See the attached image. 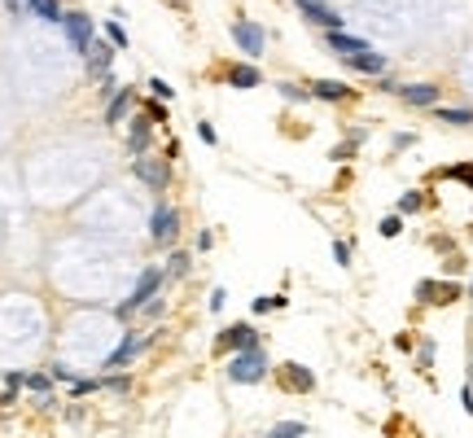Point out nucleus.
<instances>
[{
	"mask_svg": "<svg viewBox=\"0 0 473 438\" xmlns=\"http://www.w3.org/2000/svg\"><path fill=\"white\" fill-rule=\"evenodd\" d=\"M263 377H268V355L259 346L254 351H237L233 364H228V381H237V386H254Z\"/></svg>",
	"mask_w": 473,
	"mask_h": 438,
	"instance_id": "nucleus-1",
	"label": "nucleus"
},
{
	"mask_svg": "<svg viewBox=\"0 0 473 438\" xmlns=\"http://www.w3.org/2000/svg\"><path fill=\"white\" fill-rule=\"evenodd\" d=\"M158 285H162V268H145V272H140V281H136V289L127 294V302L114 307V316H119V320H132V316L140 312V307L158 294Z\"/></svg>",
	"mask_w": 473,
	"mask_h": 438,
	"instance_id": "nucleus-2",
	"label": "nucleus"
},
{
	"mask_svg": "<svg viewBox=\"0 0 473 438\" xmlns=\"http://www.w3.org/2000/svg\"><path fill=\"white\" fill-rule=\"evenodd\" d=\"M61 27H66V40L75 44V53H88L92 48V18L88 13H79V9L61 13Z\"/></svg>",
	"mask_w": 473,
	"mask_h": 438,
	"instance_id": "nucleus-3",
	"label": "nucleus"
},
{
	"mask_svg": "<svg viewBox=\"0 0 473 438\" xmlns=\"http://www.w3.org/2000/svg\"><path fill=\"white\" fill-rule=\"evenodd\" d=\"M259 346V333L250 329V324H228V329L215 337V351L228 355V351H254Z\"/></svg>",
	"mask_w": 473,
	"mask_h": 438,
	"instance_id": "nucleus-4",
	"label": "nucleus"
},
{
	"mask_svg": "<svg viewBox=\"0 0 473 438\" xmlns=\"http://www.w3.org/2000/svg\"><path fill=\"white\" fill-rule=\"evenodd\" d=\"M175 233H180V215L171 206L154 210V246H175Z\"/></svg>",
	"mask_w": 473,
	"mask_h": 438,
	"instance_id": "nucleus-5",
	"label": "nucleus"
},
{
	"mask_svg": "<svg viewBox=\"0 0 473 438\" xmlns=\"http://www.w3.org/2000/svg\"><path fill=\"white\" fill-rule=\"evenodd\" d=\"M298 9H303V18H307V22L324 27V36H333V31H342V18H337L333 9H324L320 0H298Z\"/></svg>",
	"mask_w": 473,
	"mask_h": 438,
	"instance_id": "nucleus-6",
	"label": "nucleus"
},
{
	"mask_svg": "<svg viewBox=\"0 0 473 438\" xmlns=\"http://www.w3.org/2000/svg\"><path fill=\"white\" fill-rule=\"evenodd\" d=\"M233 40H237V48H241L246 57H259V53H263V27H259V22H237V27H233Z\"/></svg>",
	"mask_w": 473,
	"mask_h": 438,
	"instance_id": "nucleus-7",
	"label": "nucleus"
},
{
	"mask_svg": "<svg viewBox=\"0 0 473 438\" xmlns=\"http://www.w3.org/2000/svg\"><path fill=\"white\" fill-rule=\"evenodd\" d=\"M324 44H329L337 57H355V53H368V40H360V36H347V31H333V36H324Z\"/></svg>",
	"mask_w": 473,
	"mask_h": 438,
	"instance_id": "nucleus-8",
	"label": "nucleus"
},
{
	"mask_svg": "<svg viewBox=\"0 0 473 438\" xmlns=\"http://www.w3.org/2000/svg\"><path fill=\"white\" fill-rule=\"evenodd\" d=\"M416 298L421 302H451V298H460V285H438V281H421L416 285Z\"/></svg>",
	"mask_w": 473,
	"mask_h": 438,
	"instance_id": "nucleus-9",
	"label": "nucleus"
},
{
	"mask_svg": "<svg viewBox=\"0 0 473 438\" xmlns=\"http://www.w3.org/2000/svg\"><path fill=\"white\" fill-rule=\"evenodd\" d=\"M140 351H145V342H140V337H136V333H127V337H123V342H119V346H114V351H110V360H105V364H110V368H123L127 360H136V355H140Z\"/></svg>",
	"mask_w": 473,
	"mask_h": 438,
	"instance_id": "nucleus-10",
	"label": "nucleus"
},
{
	"mask_svg": "<svg viewBox=\"0 0 473 438\" xmlns=\"http://www.w3.org/2000/svg\"><path fill=\"white\" fill-rule=\"evenodd\" d=\"M281 377H285V386L289 390H316V377H312V368H303V364H285L281 368Z\"/></svg>",
	"mask_w": 473,
	"mask_h": 438,
	"instance_id": "nucleus-11",
	"label": "nucleus"
},
{
	"mask_svg": "<svg viewBox=\"0 0 473 438\" xmlns=\"http://www.w3.org/2000/svg\"><path fill=\"white\" fill-rule=\"evenodd\" d=\"M347 66H351V71H360V75H381V71H386V57L377 53V48H368V53L347 57Z\"/></svg>",
	"mask_w": 473,
	"mask_h": 438,
	"instance_id": "nucleus-12",
	"label": "nucleus"
},
{
	"mask_svg": "<svg viewBox=\"0 0 473 438\" xmlns=\"http://www.w3.org/2000/svg\"><path fill=\"white\" fill-rule=\"evenodd\" d=\"M312 96H320V101H347V96H355V92L347 84H337V79H316Z\"/></svg>",
	"mask_w": 473,
	"mask_h": 438,
	"instance_id": "nucleus-13",
	"label": "nucleus"
},
{
	"mask_svg": "<svg viewBox=\"0 0 473 438\" xmlns=\"http://www.w3.org/2000/svg\"><path fill=\"white\" fill-rule=\"evenodd\" d=\"M399 92H403L407 105H434V101H438V88H434V84H403Z\"/></svg>",
	"mask_w": 473,
	"mask_h": 438,
	"instance_id": "nucleus-14",
	"label": "nucleus"
},
{
	"mask_svg": "<svg viewBox=\"0 0 473 438\" xmlns=\"http://www.w3.org/2000/svg\"><path fill=\"white\" fill-rule=\"evenodd\" d=\"M110 57H114V44H110V40H92V48H88V66H92V75H105Z\"/></svg>",
	"mask_w": 473,
	"mask_h": 438,
	"instance_id": "nucleus-15",
	"label": "nucleus"
},
{
	"mask_svg": "<svg viewBox=\"0 0 473 438\" xmlns=\"http://www.w3.org/2000/svg\"><path fill=\"white\" fill-rule=\"evenodd\" d=\"M136 175H140L150 189H162V184H167V167H162V162H150V158L136 162Z\"/></svg>",
	"mask_w": 473,
	"mask_h": 438,
	"instance_id": "nucleus-16",
	"label": "nucleus"
},
{
	"mask_svg": "<svg viewBox=\"0 0 473 438\" xmlns=\"http://www.w3.org/2000/svg\"><path fill=\"white\" fill-rule=\"evenodd\" d=\"M127 145H132V154H145V149H150V119H132Z\"/></svg>",
	"mask_w": 473,
	"mask_h": 438,
	"instance_id": "nucleus-17",
	"label": "nucleus"
},
{
	"mask_svg": "<svg viewBox=\"0 0 473 438\" xmlns=\"http://www.w3.org/2000/svg\"><path fill=\"white\" fill-rule=\"evenodd\" d=\"M127 105H132V88L114 92V101H110V110H105V123H119V119L127 115Z\"/></svg>",
	"mask_w": 473,
	"mask_h": 438,
	"instance_id": "nucleus-18",
	"label": "nucleus"
},
{
	"mask_svg": "<svg viewBox=\"0 0 473 438\" xmlns=\"http://www.w3.org/2000/svg\"><path fill=\"white\" fill-rule=\"evenodd\" d=\"M27 5L36 9L44 22H61V5H57V0H27Z\"/></svg>",
	"mask_w": 473,
	"mask_h": 438,
	"instance_id": "nucleus-19",
	"label": "nucleus"
},
{
	"mask_svg": "<svg viewBox=\"0 0 473 438\" xmlns=\"http://www.w3.org/2000/svg\"><path fill=\"white\" fill-rule=\"evenodd\" d=\"M228 79H233V88H259V71L254 66H237Z\"/></svg>",
	"mask_w": 473,
	"mask_h": 438,
	"instance_id": "nucleus-20",
	"label": "nucleus"
},
{
	"mask_svg": "<svg viewBox=\"0 0 473 438\" xmlns=\"http://www.w3.org/2000/svg\"><path fill=\"white\" fill-rule=\"evenodd\" d=\"M303 434H307L303 421H285V425H272V434H268V438H303Z\"/></svg>",
	"mask_w": 473,
	"mask_h": 438,
	"instance_id": "nucleus-21",
	"label": "nucleus"
},
{
	"mask_svg": "<svg viewBox=\"0 0 473 438\" xmlns=\"http://www.w3.org/2000/svg\"><path fill=\"white\" fill-rule=\"evenodd\" d=\"M22 386H31L36 395H48V390H53V381H48L44 372H22Z\"/></svg>",
	"mask_w": 473,
	"mask_h": 438,
	"instance_id": "nucleus-22",
	"label": "nucleus"
},
{
	"mask_svg": "<svg viewBox=\"0 0 473 438\" xmlns=\"http://www.w3.org/2000/svg\"><path fill=\"white\" fill-rule=\"evenodd\" d=\"M438 119L451 127H465V123H473V110H438Z\"/></svg>",
	"mask_w": 473,
	"mask_h": 438,
	"instance_id": "nucleus-23",
	"label": "nucleus"
},
{
	"mask_svg": "<svg viewBox=\"0 0 473 438\" xmlns=\"http://www.w3.org/2000/svg\"><path fill=\"white\" fill-rule=\"evenodd\" d=\"M167 272H171V277H184V272H189V254H184V250H171Z\"/></svg>",
	"mask_w": 473,
	"mask_h": 438,
	"instance_id": "nucleus-24",
	"label": "nucleus"
},
{
	"mask_svg": "<svg viewBox=\"0 0 473 438\" xmlns=\"http://www.w3.org/2000/svg\"><path fill=\"white\" fill-rule=\"evenodd\" d=\"M285 307V294H272V298H254V312L259 316H268V312H281Z\"/></svg>",
	"mask_w": 473,
	"mask_h": 438,
	"instance_id": "nucleus-25",
	"label": "nucleus"
},
{
	"mask_svg": "<svg viewBox=\"0 0 473 438\" xmlns=\"http://www.w3.org/2000/svg\"><path fill=\"white\" fill-rule=\"evenodd\" d=\"M105 40H110L114 48H127V31L119 27V18H114V22H105Z\"/></svg>",
	"mask_w": 473,
	"mask_h": 438,
	"instance_id": "nucleus-26",
	"label": "nucleus"
},
{
	"mask_svg": "<svg viewBox=\"0 0 473 438\" xmlns=\"http://www.w3.org/2000/svg\"><path fill=\"white\" fill-rule=\"evenodd\" d=\"M421 206H425L421 193H403V198H399V215H412V210H421Z\"/></svg>",
	"mask_w": 473,
	"mask_h": 438,
	"instance_id": "nucleus-27",
	"label": "nucleus"
},
{
	"mask_svg": "<svg viewBox=\"0 0 473 438\" xmlns=\"http://www.w3.org/2000/svg\"><path fill=\"white\" fill-rule=\"evenodd\" d=\"M399 228H403L399 215H386V219H381V237H399Z\"/></svg>",
	"mask_w": 473,
	"mask_h": 438,
	"instance_id": "nucleus-28",
	"label": "nucleus"
},
{
	"mask_svg": "<svg viewBox=\"0 0 473 438\" xmlns=\"http://www.w3.org/2000/svg\"><path fill=\"white\" fill-rule=\"evenodd\" d=\"M281 96H289V101H307V92L298 84H281Z\"/></svg>",
	"mask_w": 473,
	"mask_h": 438,
	"instance_id": "nucleus-29",
	"label": "nucleus"
},
{
	"mask_svg": "<svg viewBox=\"0 0 473 438\" xmlns=\"http://www.w3.org/2000/svg\"><path fill=\"white\" fill-rule=\"evenodd\" d=\"M150 88H154V96H175V92H171V84H167V79H150Z\"/></svg>",
	"mask_w": 473,
	"mask_h": 438,
	"instance_id": "nucleus-30",
	"label": "nucleus"
},
{
	"mask_svg": "<svg viewBox=\"0 0 473 438\" xmlns=\"http://www.w3.org/2000/svg\"><path fill=\"white\" fill-rule=\"evenodd\" d=\"M198 136H202L206 145H215V140H219V136H215V127H210V123H198Z\"/></svg>",
	"mask_w": 473,
	"mask_h": 438,
	"instance_id": "nucleus-31",
	"label": "nucleus"
},
{
	"mask_svg": "<svg viewBox=\"0 0 473 438\" xmlns=\"http://www.w3.org/2000/svg\"><path fill=\"white\" fill-rule=\"evenodd\" d=\"M333 258H337L342 268H347V263H351V250H347V246H342V241H337V246H333Z\"/></svg>",
	"mask_w": 473,
	"mask_h": 438,
	"instance_id": "nucleus-32",
	"label": "nucleus"
},
{
	"mask_svg": "<svg viewBox=\"0 0 473 438\" xmlns=\"http://www.w3.org/2000/svg\"><path fill=\"white\" fill-rule=\"evenodd\" d=\"M96 386H101V381H75V395H92Z\"/></svg>",
	"mask_w": 473,
	"mask_h": 438,
	"instance_id": "nucleus-33",
	"label": "nucleus"
},
{
	"mask_svg": "<svg viewBox=\"0 0 473 438\" xmlns=\"http://www.w3.org/2000/svg\"><path fill=\"white\" fill-rule=\"evenodd\" d=\"M162 307H167L162 298H150V302H145V312H150V316H162Z\"/></svg>",
	"mask_w": 473,
	"mask_h": 438,
	"instance_id": "nucleus-34",
	"label": "nucleus"
},
{
	"mask_svg": "<svg viewBox=\"0 0 473 438\" xmlns=\"http://www.w3.org/2000/svg\"><path fill=\"white\" fill-rule=\"evenodd\" d=\"M469 289H473V285H469Z\"/></svg>",
	"mask_w": 473,
	"mask_h": 438,
	"instance_id": "nucleus-35",
	"label": "nucleus"
}]
</instances>
